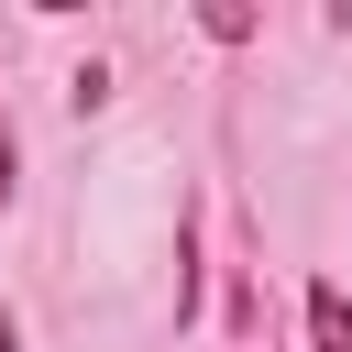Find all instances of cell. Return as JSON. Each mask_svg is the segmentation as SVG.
I'll return each instance as SVG.
<instances>
[{
    "mask_svg": "<svg viewBox=\"0 0 352 352\" xmlns=\"http://www.w3.org/2000/svg\"><path fill=\"white\" fill-rule=\"evenodd\" d=\"M0 352H22V319H11V308H0Z\"/></svg>",
    "mask_w": 352,
    "mask_h": 352,
    "instance_id": "3",
    "label": "cell"
},
{
    "mask_svg": "<svg viewBox=\"0 0 352 352\" xmlns=\"http://www.w3.org/2000/svg\"><path fill=\"white\" fill-rule=\"evenodd\" d=\"M11 187H22V143H11V121H0V209H11Z\"/></svg>",
    "mask_w": 352,
    "mask_h": 352,
    "instance_id": "2",
    "label": "cell"
},
{
    "mask_svg": "<svg viewBox=\"0 0 352 352\" xmlns=\"http://www.w3.org/2000/svg\"><path fill=\"white\" fill-rule=\"evenodd\" d=\"M308 352H352V286L308 275Z\"/></svg>",
    "mask_w": 352,
    "mask_h": 352,
    "instance_id": "1",
    "label": "cell"
}]
</instances>
